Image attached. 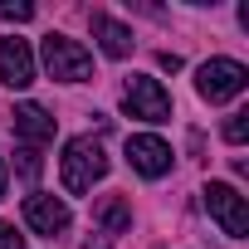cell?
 <instances>
[{
  "instance_id": "obj_9",
  "label": "cell",
  "mask_w": 249,
  "mask_h": 249,
  "mask_svg": "<svg viewBox=\"0 0 249 249\" xmlns=\"http://www.w3.org/2000/svg\"><path fill=\"white\" fill-rule=\"evenodd\" d=\"M88 25H93V39L103 44V54H107V59H127V54H132V30L122 25L117 15L93 10V15H88Z\"/></svg>"
},
{
  "instance_id": "obj_17",
  "label": "cell",
  "mask_w": 249,
  "mask_h": 249,
  "mask_svg": "<svg viewBox=\"0 0 249 249\" xmlns=\"http://www.w3.org/2000/svg\"><path fill=\"white\" fill-rule=\"evenodd\" d=\"M0 196H5V157H0Z\"/></svg>"
},
{
  "instance_id": "obj_10",
  "label": "cell",
  "mask_w": 249,
  "mask_h": 249,
  "mask_svg": "<svg viewBox=\"0 0 249 249\" xmlns=\"http://www.w3.org/2000/svg\"><path fill=\"white\" fill-rule=\"evenodd\" d=\"M15 137H25V147L54 142V117H49L39 103H20V107H15Z\"/></svg>"
},
{
  "instance_id": "obj_7",
  "label": "cell",
  "mask_w": 249,
  "mask_h": 249,
  "mask_svg": "<svg viewBox=\"0 0 249 249\" xmlns=\"http://www.w3.org/2000/svg\"><path fill=\"white\" fill-rule=\"evenodd\" d=\"M0 83L5 88H30L35 83V49L20 35L0 39Z\"/></svg>"
},
{
  "instance_id": "obj_6",
  "label": "cell",
  "mask_w": 249,
  "mask_h": 249,
  "mask_svg": "<svg viewBox=\"0 0 249 249\" xmlns=\"http://www.w3.org/2000/svg\"><path fill=\"white\" fill-rule=\"evenodd\" d=\"M69 205L59 200V196H49V191H35V196H25V225L35 230V234H64L69 230Z\"/></svg>"
},
{
  "instance_id": "obj_13",
  "label": "cell",
  "mask_w": 249,
  "mask_h": 249,
  "mask_svg": "<svg viewBox=\"0 0 249 249\" xmlns=\"http://www.w3.org/2000/svg\"><path fill=\"white\" fill-rule=\"evenodd\" d=\"M225 142H230V147H244V142H249V112H234V117L225 122Z\"/></svg>"
},
{
  "instance_id": "obj_5",
  "label": "cell",
  "mask_w": 249,
  "mask_h": 249,
  "mask_svg": "<svg viewBox=\"0 0 249 249\" xmlns=\"http://www.w3.org/2000/svg\"><path fill=\"white\" fill-rule=\"evenodd\" d=\"M205 210H210V220L230 234V239H244L249 234V205H244V196L234 191V186H225V181H210L205 191Z\"/></svg>"
},
{
  "instance_id": "obj_4",
  "label": "cell",
  "mask_w": 249,
  "mask_h": 249,
  "mask_svg": "<svg viewBox=\"0 0 249 249\" xmlns=\"http://www.w3.org/2000/svg\"><path fill=\"white\" fill-rule=\"evenodd\" d=\"M122 107H127V117H137V122H171V93L157 78H147V73H132L127 78Z\"/></svg>"
},
{
  "instance_id": "obj_2",
  "label": "cell",
  "mask_w": 249,
  "mask_h": 249,
  "mask_svg": "<svg viewBox=\"0 0 249 249\" xmlns=\"http://www.w3.org/2000/svg\"><path fill=\"white\" fill-rule=\"evenodd\" d=\"M44 69L59 83H88L93 78V54L69 35H44Z\"/></svg>"
},
{
  "instance_id": "obj_1",
  "label": "cell",
  "mask_w": 249,
  "mask_h": 249,
  "mask_svg": "<svg viewBox=\"0 0 249 249\" xmlns=\"http://www.w3.org/2000/svg\"><path fill=\"white\" fill-rule=\"evenodd\" d=\"M107 176V157H103V142L98 137H69L64 142V157H59V181L69 196H83L93 191V181Z\"/></svg>"
},
{
  "instance_id": "obj_3",
  "label": "cell",
  "mask_w": 249,
  "mask_h": 249,
  "mask_svg": "<svg viewBox=\"0 0 249 249\" xmlns=\"http://www.w3.org/2000/svg\"><path fill=\"white\" fill-rule=\"evenodd\" d=\"M244 88H249V69H244L239 59H210V64L196 69V93H200L205 103H230V98H239Z\"/></svg>"
},
{
  "instance_id": "obj_11",
  "label": "cell",
  "mask_w": 249,
  "mask_h": 249,
  "mask_svg": "<svg viewBox=\"0 0 249 249\" xmlns=\"http://www.w3.org/2000/svg\"><path fill=\"white\" fill-rule=\"evenodd\" d=\"M93 220H98V234H107V239H117L122 230L132 225V205L122 200V196H107L98 210H93Z\"/></svg>"
},
{
  "instance_id": "obj_15",
  "label": "cell",
  "mask_w": 249,
  "mask_h": 249,
  "mask_svg": "<svg viewBox=\"0 0 249 249\" xmlns=\"http://www.w3.org/2000/svg\"><path fill=\"white\" fill-rule=\"evenodd\" d=\"M0 249H25V234H20L10 220H0Z\"/></svg>"
},
{
  "instance_id": "obj_12",
  "label": "cell",
  "mask_w": 249,
  "mask_h": 249,
  "mask_svg": "<svg viewBox=\"0 0 249 249\" xmlns=\"http://www.w3.org/2000/svg\"><path fill=\"white\" fill-rule=\"evenodd\" d=\"M15 157H20V161H15V166H20V176H25V181H39V171H44V161H39V147H20Z\"/></svg>"
},
{
  "instance_id": "obj_8",
  "label": "cell",
  "mask_w": 249,
  "mask_h": 249,
  "mask_svg": "<svg viewBox=\"0 0 249 249\" xmlns=\"http://www.w3.org/2000/svg\"><path fill=\"white\" fill-rule=\"evenodd\" d=\"M127 161H132V171L157 181V176L171 171V147L161 137H152V132H137V137H127Z\"/></svg>"
},
{
  "instance_id": "obj_16",
  "label": "cell",
  "mask_w": 249,
  "mask_h": 249,
  "mask_svg": "<svg viewBox=\"0 0 249 249\" xmlns=\"http://www.w3.org/2000/svg\"><path fill=\"white\" fill-rule=\"evenodd\" d=\"M157 64H161V69H166V73H176V69H181V54H161V59H157Z\"/></svg>"
},
{
  "instance_id": "obj_14",
  "label": "cell",
  "mask_w": 249,
  "mask_h": 249,
  "mask_svg": "<svg viewBox=\"0 0 249 249\" xmlns=\"http://www.w3.org/2000/svg\"><path fill=\"white\" fill-rule=\"evenodd\" d=\"M0 15H5L10 25H25V20H35V5H30V0H5Z\"/></svg>"
}]
</instances>
